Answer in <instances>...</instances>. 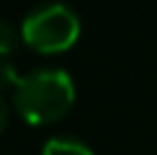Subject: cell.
Here are the masks:
<instances>
[{
    "mask_svg": "<svg viewBox=\"0 0 157 155\" xmlns=\"http://www.w3.org/2000/svg\"><path fill=\"white\" fill-rule=\"evenodd\" d=\"M75 103V80L62 67H39L21 75L13 90V106L29 124H49Z\"/></svg>",
    "mask_w": 157,
    "mask_h": 155,
    "instance_id": "6da1fadb",
    "label": "cell"
},
{
    "mask_svg": "<svg viewBox=\"0 0 157 155\" xmlns=\"http://www.w3.org/2000/svg\"><path fill=\"white\" fill-rule=\"evenodd\" d=\"M41 155H93V150L75 137H49L41 147Z\"/></svg>",
    "mask_w": 157,
    "mask_h": 155,
    "instance_id": "3957f363",
    "label": "cell"
},
{
    "mask_svg": "<svg viewBox=\"0 0 157 155\" xmlns=\"http://www.w3.org/2000/svg\"><path fill=\"white\" fill-rule=\"evenodd\" d=\"M5 124H8V103L0 98V132L5 129Z\"/></svg>",
    "mask_w": 157,
    "mask_h": 155,
    "instance_id": "8992f818",
    "label": "cell"
},
{
    "mask_svg": "<svg viewBox=\"0 0 157 155\" xmlns=\"http://www.w3.org/2000/svg\"><path fill=\"white\" fill-rule=\"evenodd\" d=\"M21 36L36 52H64L80 36V18L67 3L49 0L34 5L21 21Z\"/></svg>",
    "mask_w": 157,
    "mask_h": 155,
    "instance_id": "7a4b0ae2",
    "label": "cell"
},
{
    "mask_svg": "<svg viewBox=\"0 0 157 155\" xmlns=\"http://www.w3.org/2000/svg\"><path fill=\"white\" fill-rule=\"evenodd\" d=\"M18 83H21V75H18L16 65H13L8 57H0V90H5V88L16 90Z\"/></svg>",
    "mask_w": 157,
    "mask_h": 155,
    "instance_id": "5b68a950",
    "label": "cell"
},
{
    "mask_svg": "<svg viewBox=\"0 0 157 155\" xmlns=\"http://www.w3.org/2000/svg\"><path fill=\"white\" fill-rule=\"evenodd\" d=\"M18 44V31L16 26L0 18V57H8Z\"/></svg>",
    "mask_w": 157,
    "mask_h": 155,
    "instance_id": "277c9868",
    "label": "cell"
}]
</instances>
